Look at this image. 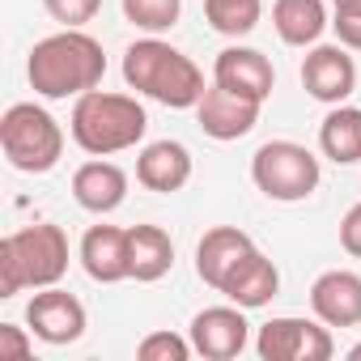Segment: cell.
Returning a JSON list of instances; mask_svg holds the SVG:
<instances>
[{"mask_svg": "<svg viewBox=\"0 0 361 361\" xmlns=\"http://www.w3.org/2000/svg\"><path fill=\"white\" fill-rule=\"evenodd\" d=\"M276 289H281V272H276V264L255 247V251H247L238 264H234V272L221 281V289L217 293H226L234 306H243V310H259V306H268L272 298H276Z\"/></svg>", "mask_w": 361, "mask_h": 361, "instance_id": "15", "label": "cell"}, {"mask_svg": "<svg viewBox=\"0 0 361 361\" xmlns=\"http://www.w3.org/2000/svg\"><path fill=\"white\" fill-rule=\"evenodd\" d=\"M26 323H30V331H35L43 344H73V340L85 336V306H81L68 289L47 285L43 293L30 298Z\"/></svg>", "mask_w": 361, "mask_h": 361, "instance_id": "8", "label": "cell"}, {"mask_svg": "<svg viewBox=\"0 0 361 361\" xmlns=\"http://www.w3.org/2000/svg\"><path fill=\"white\" fill-rule=\"evenodd\" d=\"M336 35L348 51H361V9H336Z\"/></svg>", "mask_w": 361, "mask_h": 361, "instance_id": "27", "label": "cell"}, {"mask_svg": "<svg viewBox=\"0 0 361 361\" xmlns=\"http://www.w3.org/2000/svg\"><path fill=\"white\" fill-rule=\"evenodd\" d=\"M30 357H35V348H30L26 327L0 323V361H30Z\"/></svg>", "mask_w": 361, "mask_h": 361, "instance_id": "26", "label": "cell"}, {"mask_svg": "<svg viewBox=\"0 0 361 361\" xmlns=\"http://www.w3.org/2000/svg\"><path fill=\"white\" fill-rule=\"evenodd\" d=\"M336 9H361V0H331Z\"/></svg>", "mask_w": 361, "mask_h": 361, "instance_id": "29", "label": "cell"}, {"mask_svg": "<svg viewBox=\"0 0 361 361\" xmlns=\"http://www.w3.org/2000/svg\"><path fill=\"white\" fill-rule=\"evenodd\" d=\"M348 361H361V344H353V348H348Z\"/></svg>", "mask_w": 361, "mask_h": 361, "instance_id": "30", "label": "cell"}, {"mask_svg": "<svg viewBox=\"0 0 361 361\" xmlns=\"http://www.w3.org/2000/svg\"><path fill=\"white\" fill-rule=\"evenodd\" d=\"M259 361H327L336 353L327 323H310V319H272L259 327L255 340Z\"/></svg>", "mask_w": 361, "mask_h": 361, "instance_id": "7", "label": "cell"}, {"mask_svg": "<svg viewBox=\"0 0 361 361\" xmlns=\"http://www.w3.org/2000/svg\"><path fill=\"white\" fill-rule=\"evenodd\" d=\"M68 272V234L51 221L26 226L0 238V298L22 289H47Z\"/></svg>", "mask_w": 361, "mask_h": 361, "instance_id": "3", "label": "cell"}, {"mask_svg": "<svg viewBox=\"0 0 361 361\" xmlns=\"http://www.w3.org/2000/svg\"><path fill=\"white\" fill-rule=\"evenodd\" d=\"M73 196H77V204L85 213H115L123 204V196H128V174L115 161L94 157V161L77 166V174H73Z\"/></svg>", "mask_w": 361, "mask_h": 361, "instance_id": "17", "label": "cell"}, {"mask_svg": "<svg viewBox=\"0 0 361 361\" xmlns=\"http://www.w3.org/2000/svg\"><path fill=\"white\" fill-rule=\"evenodd\" d=\"M340 247H344L353 259H361V204H353V209L344 213V221H340Z\"/></svg>", "mask_w": 361, "mask_h": 361, "instance_id": "28", "label": "cell"}, {"mask_svg": "<svg viewBox=\"0 0 361 361\" xmlns=\"http://www.w3.org/2000/svg\"><path fill=\"white\" fill-rule=\"evenodd\" d=\"M128 243H132V281L149 285V281H161L174 264V243L161 226H132L128 230Z\"/></svg>", "mask_w": 361, "mask_h": 361, "instance_id": "20", "label": "cell"}, {"mask_svg": "<svg viewBox=\"0 0 361 361\" xmlns=\"http://www.w3.org/2000/svg\"><path fill=\"white\" fill-rule=\"evenodd\" d=\"M73 140L90 153V157H111L123 153L132 145L145 140L149 115L132 94H106V90H90L77 98L73 106Z\"/></svg>", "mask_w": 361, "mask_h": 361, "instance_id": "4", "label": "cell"}, {"mask_svg": "<svg viewBox=\"0 0 361 361\" xmlns=\"http://www.w3.org/2000/svg\"><path fill=\"white\" fill-rule=\"evenodd\" d=\"M310 310L327 327H357L361 323V276L331 268L310 285Z\"/></svg>", "mask_w": 361, "mask_h": 361, "instance_id": "14", "label": "cell"}, {"mask_svg": "<svg viewBox=\"0 0 361 361\" xmlns=\"http://www.w3.org/2000/svg\"><path fill=\"white\" fill-rule=\"evenodd\" d=\"M123 81L128 90L174 111H188L204 98V73L196 68V60H188L161 39H140L123 51Z\"/></svg>", "mask_w": 361, "mask_h": 361, "instance_id": "2", "label": "cell"}, {"mask_svg": "<svg viewBox=\"0 0 361 361\" xmlns=\"http://www.w3.org/2000/svg\"><path fill=\"white\" fill-rule=\"evenodd\" d=\"M302 85H306V94L310 98H319V102H327V106H340L353 90H357V64H353V56H348V47L344 43H323V47H314L306 60H302Z\"/></svg>", "mask_w": 361, "mask_h": 361, "instance_id": "9", "label": "cell"}, {"mask_svg": "<svg viewBox=\"0 0 361 361\" xmlns=\"http://www.w3.org/2000/svg\"><path fill=\"white\" fill-rule=\"evenodd\" d=\"M213 81L226 85L230 94L238 98H251V102H268L272 90H276V73H272V60L255 47H226L213 64Z\"/></svg>", "mask_w": 361, "mask_h": 361, "instance_id": "11", "label": "cell"}, {"mask_svg": "<svg viewBox=\"0 0 361 361\" xmlns=\"http://www.w3.org/2000/svg\"><path fill=\"white\" fill-rule=\"evenodd\" d=\"M251 323L243 319V306H209L192 319V348L204 361H230L247 348Z\"/></svg>", "mask_w": 361, "mask_h": 361, "instance_id": "10", "label": "cell"}, {"mask_svg": "<svg viewBox=\"0 0 361 361\" xmlns=\"http://www.w3.org/2000/svg\"><path fill=\"white\" fill-rule=\"evenodd\" d=\"M178 13H183V0H123V18L149 35L170 30L178 22Z\"/></svg>", "mask_w": 361, "mask_h": 361, "instance_id": "23", "label": "cell"}, {"mask_svg": "<svg viewBox=\"0 0 361 361\" xmlns=\"http://www.w3.org/2000/svg\"><path fill=\"white\" fill-rule=\"evenodd\" d=\"M43 9H47V18L60 22L64 30H81L85 22L98 18L102 0H43Z\"/></svg>", "mask_w": 361, "mask_h": 361, "instance_id": "25", "label": "cell"}, {"mask_svg": "<svg viewBox=\"0 0 361 361\" xmlns=\"http://www.w3.org/2000/svg\"><path fill=\"white\" fill-rule=\"evenodd\" d=\"M264 13V0H204V18L217 35H230V39H243L255 30Z\"/></svg>", "mask_w": 361, "mask_h": 361, "instance_id": "22", "label": "cell"}, {"mask_svg": "<svg viewBox=\"0 0 361 361\" xmlns=\"http://www.w3.org/2000/svg\"><path fill=\"white\" fill-rule=\"evenodd\" d=\"M26 77L35 85V94L43 98H81L90 90L102 85L106 77V56L102 43L90 39L85 30H60L35 43Z\"/></svg>", "mask_w": 361, "mask_h": 361, "instance_id": "1", "label": "cell"}, {"mask_svg": "<svg viewBox=\"0 0 361 361\" xmlns=\"http://www.w3.org/2000/svg\"><path fill=\"white\" fill-rule=\"evenodd\" d=\"M247 251H255L251 234H243L238 226H213L200 238V247H196V272H200V281L213 285V289H221V281L234 272V264Z\"/></svg>", "mask_w": 361, "mask_h": 361, "instance_id": "18", "label": "cell"}, {"mask_svg": "<svg viewBox=\"0 0 361 361\" xmlns=\"http://www.w3.org/2000/svg\"><path fill=\"white\" fill-rule=\"evenodd\" d=\"M81 268L98 285H115L132 276V243L119 226H90L81 238Z\"/></svg>", "mask_w": 361, "mask_h": 361, "instance_id": "13", "label": "cell"}, {"mask_svg": "<svg viewBox=\"0 0 361 361\" xmlns=\"http://www.w3.org/2000/svg\"><path fill=\"white\" fill-rule=\"evenodd\" d=\"M188 178H192V153L188 145H178V140H153L140 149L136 157V183L149 188V192H178V188H188Z\"/></svg>", "mask_w": 361, "mask_h": 361, "instance_id": "16", "label": "cell"}, {"mask_svg": "<svg viewBox=\"0 0 361 361\" xmlns=\"http://www.w3.org/2000/svg\"><path fill=\"white\" fill-rule=\"evenodd\" d=\"M0 149H5L13 170L47 174L60 161V153H64V132L43 106L13 102L5 115H0Z\"/></svg>", "mask_w": 361, "mask_h": 361, "instance_id": "5", "label": "cell"}, {"mask_svg": "<svg viewBox=\"0 0 361 361\" xmlns=\"http://www.w3.org/2000/svg\"><path fill=\"white\" fill-rule=\"evenodd\" d=\"M192 353H196L192 340L174 336V331H149V336L136 344V357H140V361H188Z\"/></svg>", "mask_w": 361, "mask_h": 361, "instance_id": "24", "label": "cell"}, {"mask_svg": "<svg viewBox=\"0 0 361 361\" xmlns=\"http://www.w3.org/2000/svg\"><path fill=\"white\" fill-rule=\"evenodd\" d=\"M272 26H276L281 43L310 47V43H319V35L327 26V9H323V0H276L272 5Z\"/></svg>", "mask_w": 361, "mask_h": 361, "instance_id": "19", "label": "cell"}, {"mask_svg": "<svg viewBox=\"0 0 361 361\" xmlns=\"http://www.w3.org/2000/svg\"><path fill=\"white\" fill-rule=\"evenodd\" d=\"M259 106H264V102L238 98V94H230L226 85L213 81V85L204 90V98L196 102V119H200L204 136H213V140H243V136L259 123Z\"/></svg>", "mask_w": 361, "mask_h": 361, "instance_id": "12", "label": "cell"}, {"mask_svg": "<svg viewBox=\"0 0 361 361\" xmlns=\"http://www.w3.org/2000/svg\"><path fill=\"white\" fill-rule=\"evenodd\" d=\"M251 178L268 200L298 204L319 188V157L298 140H268L251 157Z\"/></svg>", "mask_w": 361, "mask_h": 361, "instance_id": "6", "label": "cell"}, {"mask_svg": "<svg viewBox=\"0 0 361 361\" xmlns=\"http://www.w3.org/2000/svg\"><path fill=\"white\" fill-rule=\"evenodd\" d=\"M319 149L323 157H331L336 166H353L361 161V111L357 106H331L327 119L319 123Z\"/></svg>", "mask_w": 361, "mask_h": 361, "instance_id": "21", "label": "cell"}]
</instances>
